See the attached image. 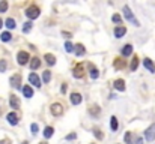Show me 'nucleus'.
<instances>
[{
    "mask_svg": "<svg viewBox=\"0 0 155 144\" xmlns=\"http://www.w3.org/2000/svg\"><path fill=\"white\" fill-rule=\"evenodd\" d=\"M124 15H125V18L128 20V21H131L134 26H140V24H139V21H137L136 18H134V14L131 12V9L128 8V6H124Z\"/></svg>",
    "mask_w": 155,
    "mask_h": 144,
    "instance_id": "nucleus-1",
    "label": "nucleus"
},
{
    "mask_svg": "<svg viewBox=\"0 0 155 144\" xmlns=\"http://www.w3.org/2000/svg\"><path fill=\"white\" fill-rule=\"evenodd\" d=\"M39 8L38 6H30V8L26 11V15H27V18H30V20H35V18H38L39 17Z\"/></svg>",
    "mask_w": 155,
    "mask_h": 144,
    "instance_id": "nucleus-2",
    "label": "nucleus"
},
{
    "mask_svg": "<svg viewBox=\"0 0 155 144\" xmlns=\"http://www.w3.org/2000/svg\"><path fill=\"white\" fill-rule=\"evenodd\" d=\"M11 86L15 87V89H21V75L15 74L11 77Z\"/></svg>",
    "mask_w": 155,
    "mask_h": 144,
    "instance_id": "nucleus-3",
    "label": "nucleus"
},
{
    "mask_svg": "<svg viewBox=\"0 0 155 144\" xmlns=\"http://www.w3.org/2000/svg\"><path fill=\"white\" fill-rule=\"evenodd\" d=\"M17 60H18V63L20 65H26L29 60H30V56L26 53V51H20L18 53V56H17Z\"/></svg>",
    "mask_w": 155,
    "mask_h": 144,
    "instance_id": "nucleus-4",
    "label": "nucleus"
},
{
    "mask_svg": "<svg viewBox=\"0 0 155 144\" xmlns=\"http://www.w3.org/2000/svg\"><path fill=\"white\" fill-rule=\"evenodd\" d=\"M72 75L75 77V78H83V75H84V69H83L82 65H77V66L74 68V71H72Z\"/></svg>",
    "mask_w": 155,
    "mask_h": 144,
    "instance_id": "nucleus-5",
    "label": "nucleus"
},
{
    "mask_svg": "<svg viewBox=\"0 0 155 144\" xmlns=\"http://www.w3.org/2000/svg\"><path fill=\"white\" fill-rule=\"evenodd\" d=\"M29 81H30L35 87H41V81H39V77L35 74V72H32V74L29 75Z\"/></svg>",
    "mask_w": 155,
    "mask_h": 144,
    "instance_id": "nucleus-6",
    "label": "nucleus"
},
{
    "mask_svg": "<svg viewBox=\"0 0 155 144\" xmlns=\"http://www.w3.org/2000/svg\"><path fill=\"white\" fill-rule=\"evenodd\" d=\"M62 113H63L62 105H60V104H53V105H51V114L53 116H60Z\"/></svg>",
    "mask_w": 155,
    "mask_h": 144,
    "instance_id": "nucleus-7",
    "label": "nucleus"
},
{
    "mask_svg": "<svg viewBox=\"0 0 155 144\" xmlns=\"http://www.w3.org/2000/svg\"><path fill=\"white\" fill-rule=\"evenodd\" d=\"M6 119H8L9 125H12V126H15L17 123H18V116L15 113H9L8 116H6Z\"/></svg>",
    "mask_w": 155,
    "mask_h": 144,
    "instance_id": "nucleus-8",
    "label": "nucleus"
},
{
    "mask_svg": "<svg viewBox=\"0 0 155 144\" xmlns=\"http://www.w3.org/2000/svg\"><path fill=\"white\" fill-rule=\"evenodd\" d=\"M154 138H155V125L146 131V140L148 141H154Z\"/></svg>",
    "mask_w": 155,
    "mask_h": 144,
    "instance_id": "nucleus-9",
    "label": "nucleus"
},
{
    "mask_svg": "<svg viewBox=\"0 0 155 144\" xmlns=\"http://www.w3.org/2000/svg\"><path fill=\"white\" fill-rule=\"evenodd\" d=\"M9 102H11V107L12 108H20V101L15 95H11L9 96Z\"/></svg>",
    "mask_w": 155,
    "mask_h": 144,
    "instance_id": "nucleus-10",
    "label": "nucleus"
},
{
    "mask_svg": "<svg viewBox=\"0 0 155 144\" xmlns=\"http://www.w3.org/2000/svg\"><path fill=\"white\" fill-rule=\"evenodd\" d=\"M84 51H86V50H84V47H83L82 44H77L75 47H74V53H75V56H78V57H80V56H83V54H84Z\"/></svg>",
    "mask_w": 155,
    "mask_h": 144,
    "instance_id": "nucleus-11",
    "label": "nucleus"
},
{
    "mask_svg": "<svg viewBox=\"0 0 155 144\" xmlns=\"http://www.w3.org/2000/svg\"><path fill=\"white\" fill-rule=\"evenodd\" d=\"M82 99H83V98H82L80 93H72L71 95V102L74 104V105H78V104L82 102Z\"/></svg>",
    "mask_w": 155,
    "mask_h": 144,
    "instance_id": "nucleus-12",
    "label": "nucleus"
},
{
    "mask_svg": "<svg viewBox=\"0 0 155 144\" xmlns=\"http://www.w3.org/2000/svg\"><path fill=\"white\" fill-rule=\"evenodd\" d=\"M125 33H126V29L122 27V26H119V27L114 29V36H116V38H122Z\"/></svg>",
    "mask_w": 155,
    "mask_h": 144,
    "instance_id": "nucleus-13",
    "label": "nucleus"
},
{
    "mask_svg": "<svg viewBox=\"0 0 155 144\" xmlns=\"http://www.w3.org/2000/svg\"><path fill=\"white\" fill-rule=\"evenodd\" d=\"M114 89L119 90V92H124L125 90V81L124 80H116L114 81Z\"/></svg>",
    "mask_w": 155,
    "mask_h": 144,
    "instance_id": "nucleus-14",
    "label": "nucleus"
},
{
    "mask_svg": "<svg viewBox=\"0 0 155 144\" xmlns=\"http://www.w3.org/2000/svg\"><path fill=\"white\" fill-rule=\"evenodd\" d=\"M113 66L116 69H122V68H125V60H122V59H114Z\"/></svg>",
    "mask_w": 155,
    "mask_h": 144,
    "instance_id": "nucleus-15",
    "label": "nucleus"
},
{
    "mask_svg": "<svg viewBox=\"0 0 155 144\" xmlns=\"http://www.w3.org/2000/svg\"><path fill=\"white\" fill-rule=\"evenodd\" d=\"M39 66H41V60H39L38 57H33V59H32V62H30V68H32V71L38 69Z\"/></svg>",
    "mask_w": 155,
    "mask_h": 144,
    "instance_id": "nucleus-16",
    "label": "nucleus"
},
{
    "mask_svg": "<svg viewBox=\"0 0 155 144\" xmlns=\"http://www.w3.org/2000/svg\"><path fill=\"white\" fill-rule=\"evenodd\" d=\"M143 65H145V66H146L148 69H149L151 72H155V65L152 63L151 59H145V60H143Z\"/></svg>",
    "mask_w": 155,
    "mask_h": 144,
    "instance_id": "nucleus-17",
    "label": "nucleus"
},
{
    "mask_svg": "<svg viewBox=\"0 0 155 144\" xmlns=\"http://www.w3.org/2000/svg\"><path fill=\"white\" fill-rule=\"evenodd\" d=\"M131 53H133V45H130V44H128V45H125V47L122 48V56L128 57V56H130Z\"/></svg>",
    "mask_w": 155,
    "mask_h": 144,
    "instance_id": "nucleus-18",
    "label": "nucleus"
},
{
    "mask_svg": "<svg viewBox=\"0 0 155 144\" xmlns=\"http://www.w3.org/2000/svg\"><path fill=\"white\" fill-rule=\"evenodd\" d=\"M23 93H24L26 98H32V96H33V90H32L30 86H24V87H23Z\"/></svg>",
    "mask_w": 155,
    "mask_h": 144,
    "instance_id": "nucleus-19",
    "label": "nucleus"
},
{
    "mask_svg": "<svg viewBox=\"0 0 155 144\" xmlns=\"http://www.w3.org/2000/svg\"><path fill=\"white\" fill-rule=\"evenodd\" d=\"M45 62L50 65V66H53V65L56 63V57L53 54H45Z\"/></svg>",
    "mask_w": 155,
    "mask_h": 144,
    "instance_id": "nucleus-20",
    "label": "nucleus"
},
{
    "mask_svg": "<svg viewBox=\"0 0 155 144\" xmlns=\"http://www.w3.org/2000/svg\"><path fill=\"white\" fill-rule=\"evenodd\" d=\"M0 39H2L3 42H8V41H11V39H12V35L9 33V32H3V33L0 35Z\"/></svg>",
    "mask_w": 155,
    "mask_h": 144,
    "instance_id": "nucleus-21",
    "label": "nucleus"
},
{
    "mask_svg": "<svg viewBox=\"0 0 155 144\" xmlns=\"http://www.w3.org/2000/svg\"><path fill=\"white\" fill-rule=\"evenodd\" d=\"M110 126H111V131H118L119 123H118V119H116V117H111V119H110Z\"/></svg>",
    "mask_w": 155,
    "mask_h": 144,
    "instance_id": "nucleus-22",
    "label": "nucleus"
},
{
    "mask_svg": "<svg viewBox=\"0 0 155 144\" xmlns=\"http://www.w3.org/2000/svg\"><path fill=\"white\" fill-rule=\"evenodd\" d=\"M53 132H54V129H53L51 126H47L44 129V137H45V138H50V137L53 135Z\"/></svg>",
    "mask_w": 155,
    "mask_h": 144,
    "instance_id": "nucleus-23",
    "label": "nucleus"
},
{
    "mask_svg": "<svg viewBox=\"0 0 155 144\" xmlns=\"http://www.w3.org/2000/svg\"><path fill=\"white\" fill-rule=\"evenodd\" d=\"M137 66H139V57H133L131 65H130V69H131V71H136Z\"/></svg>",
    "mask_w": 155,
    "mask_h": 144,
    "instance_id": "nucleus-24",
    "label": "nucleus"
},
{
    "mask_svg": "<svg viewBox=\"0 0 155 144\" xmlns=\"http://www.w3.org/2000/svg\"><path fill=\"white\" fill-rule=\"evenodd\" d=\"M42 80H44V83L47 84V83H50V80H51V74H50V71H45L44 74H42Z\"/></svg>",
    "mask_w": 155,
    "mask_h": 144,
    "instance_id": "nucleus-25",
    "label": "nucleus"
},
{
    "mask_svg": "<svg viewBox=\"0 0 155 144\" xmlns=\"http://www.w3.org/2000/svg\"><path fill=\"white\" fill-rule=\"evenodd\" d=\"M6 27L8 29H15V21L12 18H8L6 20Z\"/></svg>",
    "mask_w": 155,
    "mask_h": 144,
    "instance_id": "nucleus-26",
    "label": "nucleus"
},
{
    "mask_svg": "<svg viewBox=\"0 0 155 144\" xmlns=\"http://www.w3.org/2000/svg\"><path fill=\"white\" fill-rule=\"evenodd\" d=\"M98 69L97 68H92L90 69V78H92V80H97V78H98Z\"/></svg>",
    "mask_w": 155,
    "mask_h": 144,
    "instance_id": "nucleus-27",
    "label": "nucleus"
},
{
    "mask_svg": "<svg viewBox=\"0 0 155 144\" xmlns=\"http://www.w3.org/2000/svg\"><path fill=\"white\" fill-rule=\"evenodd\" d=\"M32 26H33V24H32L30 21H27V23H24V27H23V32H24V33H27V32H29V30L32 29Z\"/></svg>",
    "mask_w": 155,
    "mask_h": 144,
    "instance_id": "nucleus-28",
    "label": "nucleus"
},
{
    "mask_svg": "<svg viewBox=\"0 0 155 144\" xmlns=\"http://www.w3.org/2000/svg\"><path fill=\"white\" fill-rule=\"evenodd\" d=\"M93 134H95V137H97L98 140H103L104 138V135H103V132H101L99 129H95V131H93Z\"/></svg>",
    "mask_w": 155,
    "mask_h": 144,
    "instance_id": "nucleus-29",
    "label": "nucleus"
},
{
    "mask_svg": "<svg viewBox=\"0 0 155 144\" xmlns=\"http://www.w3.org/2000/svg\"><path fill=\"white\" fill-rule=\"evenodd\" d=\"M8 9V2H0V12H6Z\"/></svg>",
    "mask_w": 155,
    "mask_h": 144,
    "instance_id": "nucleus-30",
    "label": "nucleus"
},
{
    "mask_svg": "<svg viewBox=\"0 0 155 144\" xmlns=\"http://www.w3.org/2000/svg\"><path fill=\"white\" fill-rule=\"evenodd\" d=\"M8 65H6V60H0V72H5Z\"/></svg>",
    "mask_w": 155,
    "mask_h": 144,
    "instance_id": "nucleus-31",
    "label": "nucleus"
},
{
    "mask_svg": "<svg viewBox=\"0 0 155 144\" xmlns=\"http://www.w3.org/2000/svg\"><path fill=\"white\" fill-rule=\"evenodd\" d=\"M65 50L68 51V53H71V51H74V45H72L71 42H66V44H65Z\"/></svg>",
    "mask_w": 155,
    "mask_h": 144,
    "instance_id": "nucleus-32",
    "label": "nucleus"
},
{
    "mask_svg": "<svg viewBox=\"0 0 155 144\" xmlns=\"http://www.w3.org/2000/svg\"><path fill=\"white\" fill-rule=\"evenodd\" d=\"M30 131H32V134H33V135H36V134H38V125H36V123H32Z\"/></svg>",
    "mask_w": 155,
    "mask_h": 144,
    "instance_id": "nucleus-33",
    "label": "nucleus"
},
{
    "mask_svg": "<svg viewBox=\"0 0 155 144\" xmlns=\"http://www.w3.org/2000/svg\"><path fill=\"white\" fill-rule=\"evenodd\" d=\"M111 20H113L114 23H120V21H122V18H120V15H118V14H114V15L111 17Z\"/></svg>",
    "mask_w": 155,
    "mask_h": 144,
    "instance_id": "nucleus-34",
    "label": "nucleus"
},
{
    "mask_svg": "<svg viewBox=\"0 0 155 144\" xmlns=\"http://www.w3.org/2000/svg\"><path fill=\"white\" fill-rule=\"evenodd\" d=\"M98 113H99L98 107H92V108H90V114H95V116H98Z\"/></svg>",
    "mask_w": 155,
    "mask_h": 144,
    "instance_id": "nucleus-35",
    "label": "nucleus"
},
{
    "mask_svg": "<svg viewBox=\"0 0 155 144\" xmlns=\"http://www.w3.org/2000/svg\"><path fill=\"white\" fill-rule=\"evenodd\" d=\"M125 141H126L128 144H131V134H130V132L125 134Z\"/></svg>",
    "mask_w": 155,
    "mask_h": 144,
    "instance_id": "nucleus-36",
    "label": "nucleus"
},
{
    "mask_svg": "<svg viewBox=\"0 0 155 144\" xmlns=\"http://www.w3.org/2000/svg\"><path fill=\"white\" fill-rule=\"evenodd\" d=\"M77 138V135L75 134H69V135H66V140H75Z\"/></svg>",
    "mask_w": 155,
    "mask_h": 144,
    "instance_id": "nucleus-37",
    "label": "nucleus"
},
{
    "mask_svg": "<svg viewBox=\"0 0 155 144\" xmlns=\"http://www.w3.org/2000/svg\"><path fill=\"white\" fill-rule=\"evenodd\" d=\"M62 93H66V84H62V89H60Z\"/></svg>",
    "mask_w": 155,
    "mask_h": 144,
    "instance_id": "nucleus-38",
    "label": "nucleus"
},
{
    "mask_svg": "<svg viewBox=\"0 0 155 144\" xmlns=\"http://www.w3.org/2000/svg\"><path fill=\"white\" fill-rule=\"evenodd\" d=\"M136 144H143V138H137L136 140Z\"/></svg>",
    "mask_w": 155,
    "mask_h": 144,
    "instance_id": "nucleus-39",
    "label": "nucleus"
},
{
    "mask_svg": "<svg viewBox=\"0 0 155 144\" xmlns=\"http://www.w3.org/2000/svg\"><path fill=\"white\" fill-rule=\"evenodd\" d=\"M65 38H71V33H66V32H63V33H62Z\"/></svg>",
    "mask_w": 155,
    "mask_h": 144,
    "instance_id": "nucleus-40",
    "label": "nucleus"
},
{
    "mask_svg": "<svg viewBox=\"0 0 155 144\" xmlns=\"http://www.w3.org/2000/svg\"><path fill=\"white\" fill-rule=\"evenodd\" d=\"M2 26H3V23H2V20H0V27H2Z\"/></svg>",
    "mask_w": 155,
    "mask_h": 144,
    "instance_id": "nucleus-41",
    "label": "nucleus"
},
{
    "mask_svg": "<svg viewBox=\"0 0 155 144\" xmlns=\"http://www.w3.org/2000/svg\"><path fill=\"white\" fill-rule=\"evenodd\" d=\"M23 144H27V143H23Z\"/></svg>",
    "mask_w": 155,
    "mask_h": 144,
    "instance_id": "nucleus-42",
    "label": "nucleus"
},
{
    "mask_svg": "<svg viewBox=\"0 0 155 144\" xmlns=\"http://www.w3.org/2000/svg\"><path fill=\"white\" fill-rule=\"evenodd\" d=\"M41 144H45V143H41Z\"/></svg>",
    "mask_w": 155,
    "mask_h": 144,
    "instance_id": "nucleus-43",
    "label": "nucleus"
}]
</instances>
